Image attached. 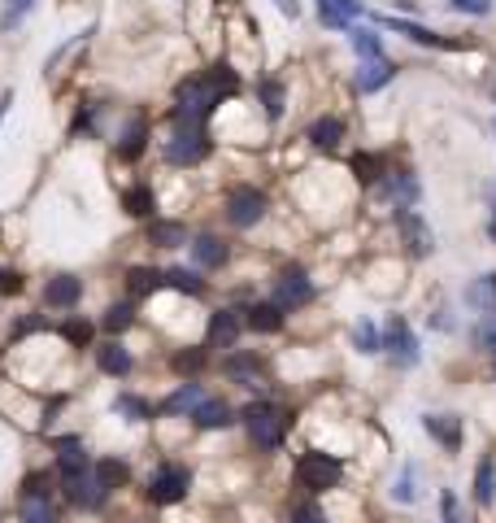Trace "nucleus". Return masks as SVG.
<instances>
[{
	"label": "nucleus",
	"instance_id": "nucleus-37",
	"mask_svg": "<svg viewBox=\"0 0 496 523\" xmlns=\"http://www.w3.org/2000/svg\"><path fill=\"white\" fill-rule=\"evenodd\" d=\"M475 345H479L488 358H496V314H484V318L475 323Z\"/></svg>",
	"mask_w": 496,
	"mask_h": 523
},
{
	"label": "nucleus",
	"instance_id": "nucleus-8",
	"mask_svg": "<svg viewBox=\"0 0 496 523\" xmlns=\"http://www.w3.org/2000/svg\"><path fill=\"white\" fill-rule=\"evenodd\" d=\"M397 227H400V236H405V249L414 258H427L436 249V236H431V227H427V218L418 209H397Z\"/></svg>",
	"mask_w": 496,
	"mask_h": 523
},
{
	"label": "nucleus",
	"instance_id": "nucleus-36",
	"mask_svg": "<svg viewBox=\"0 0 496 523\" xmlns=\"http://www.w3.org/2000/svg\"><path fill=\"white\" fill-rule=\"evenodd\" d=\"M353 175H357L361 183H379V179H384V161L375 153H357L353 157Z\"/></svg>",
	"mask_w": 496,
	"mask_h": 523
},
{
	"label": "nucleus",
	"instance_id": "nucleus-4",
	"mask_svg": "<svg viewBox=\"0 0 496 523\" xmlns=\"http://www.w3.org/2000/svg\"><path fill=\"white\" fill-rule=\"evenodd\" d=\"M205 153H209L205 127H174V136L166 144V161L170 166H197V161H205Z\"/></svg>",
	"mask_w": 496,
	"mask_h": 523
},
{
	"label": "nucleus",
	"instance_id": "nucleus-41",
	"mask_svg": "<svg viewBox=\"0 0 496 523\" xmlns=\"http://www.w3.org/2000/svg\"><path fill=\"white\" fill-rule=\"evenodd\" d=\"M170 366H174V371H183V375H197L200 366H205V349H188V354H174V358H170Z\"/></svg>",
	"mask_w": 496,
	"mask_h": 523
},
{
	"label": "nucleus",
	"instance_id": "nucleus-52",
	"mask_svg": "<svg viewBox=\"0 0 496 523\" xmlns=\"http://www.w3.org/2000/svg\"><path fill=\"white\" fill-rule=\"evenodd\" d=\"M488 236L496 240V209H492V222H488Z\"/></svg>",
	"mask_w": 496,
	"mask_h": 523
},
{
	"label": "nucleus",
	"instance_id": "nucleus-6",
	"mask_svg": "<svg viewBox=\"0 0 496 523\" xmlns=\"http://www.w3.org/2000/svg\"><path fill=\"white\" fill-rule=\"evenodd\" d=\"M384 349L392 354V363L397 366H414L418 363V340H414V332H409V323L392 314L388 323H384Z\"/></svg>",
	"mask_w": 496,
	"mask_h": 523
},
{
	"label": "nucleus",
	"instance_id": "nucleus-9",
	"mask_svg": "<svg viewBox=\"0 0 496 523\" xmlns=\"http://www.w3.org/2000/svg\"><path fill=\"white\" fill-rule=\"evenodd\" d=\"M188 484H192L188 467H161L157 475H152L149 497L157 502V506H174V502H183V497H188Z\"/></svg>",
	"mask_w": 496,
	"mask_h": 523
},
{
	"label": "nucleus",
	"instance_id": "nucleus-21",
	"mask_svg": "<svg viewBox=\"0 0 496 523\" xmlns=\"http://www.w3.org/2000/svg\"><path fill=\"white\" fill-rule=\"evenodd\" d=\"M57 467H61V475H83V471H92L79 441H57Z\"/></svg>",
	"mask_w": 496,
	"mask_h": 523
},
{
	"label": "nucleus",
	"instance_id": "nucleus-48",
	"mask_svg": "<svg viewBox=\"0 0 496 523\" xmlns=\"http://www.w3.org/2000/svg\"><path fill=\"white\" fill-rule=\"evenodd\" d=\"M18 293H22V275L0 270V297H18Z\"/></svg>",
	"mask_w": 496,
	"mask_h": 523
},
{
	"label": "nucleus",
	"instance_id": "nucleus-16",
	"mask_svg": "<svg viewBox=\"0 0 496 523\" xmlns=\"http://www.w3.org/2000/svg\"><path fill=\"white\" fill-rule=\"evenodd\" d=\"M392 79H397V66H392L388 57L366 61V66L357 70V92H379V88H388Z\"/></svg>",
	"mask_w": 496,
	"mask_h": 523
},
{
	"label": "nucleus",
	"instance_id": "nucleus-43",
	"mask_svg": "<svg viewBox=\"0 0 496 523\" xmlns=\"http://www.w3.org/2000/svg\"><path fill=\"white\" fill-rule=\"evenodd\" d=\"M61 336H66L70 345H88V340H92V323H83V318H79V323H66Z\"/></svg>",
	"mask_w": 496,
	"mask_h": 523
},
{
	"label": "nucleus",
	"instance_id": "nucleus-13",
	"mask_svg": "<svg viewBox=\"0 0 496 523\" xmlns=\"http://www.w3.org/2000/svg\"><path fill=\"white\" fill-rule=\"evenodd\" d=\"M379 22H384V27H392L397 35H409V40H414V44H422V49H457V44H448L445 35H436V31H427V27L409 22V18H392V13H388V18H379Z\"/></svg>",
	"mask_w": 496,
	"mask_h": 523
},
{
	"label": "nucleus",
	"instance_id": "nucleus-24",
	"mask_svg": "<svg viewBox=\"0 0 496 523\" xmlns=\"http://www.w3.org/2000/svg\"><path fill=\"white\" fill-rule=\"evenodd\" d=\"M97 366L105 375H127V371H131V354H127L118 340H109V345L97 349Z\"/></svg>",
	"mask_w": 496,
	"mask_h": 523
},
{
	"label": "nucleus",
	"instance_id": "nucleus-32",
	"mask_svg": "<svg viewBox=\"0 0 496 523\" xmlns=\"http://www.w3.org/2000/svg\"><path fill=\"white\" fill-rule=\"evenodd\" d=\"M261 109H266L270 122L283 118V83L279 79H261Z\"/></svg>",
	"mask_w": 496,
	"mask_h": 523
},
{
	"label": "nucleus",
	"instance_id": "nucleus-3",
	"mask_svg": "<svg viewBox=\"0 0 496 523\" xmlns=\"http://www.w3.org/2000/svg\"><path fill=\"white\" fill-rule=\"evenodd\" d=\"M340 475H345V463H340L336 454H322V449L300 454V463H297V484L300 488H309V493H327V488L340 484Z\"/></svg>",
	"mask_w": 496,
	"mask_h": 523
},
{
	"label": "nucleus",
	"instance_id": "nucleus-19",
	"mask_svg": "<svg viewBox=\"0 0 496 523\" xmlns=\"http://www.w3.org/2000/svg\"><path fill=\"white\" fill-rule=\"evenodd\" d=\"M475 502L479 506H496V458L484 454L475 467Z\"/></svg>",
	"mask_w": 496,
	"mask_h": 523
},
{
	"label": "nucleus",
	"instance_id": "nucleus-20",
	"mask_svg": "<svg viewBox=\"0 0 496 523\" xmlns=\"http://www.w3.org/2000/svg\"><path fill=\"white\" fill-rule=\"evenodd\" d=\"M345 140V122L336 118V113H327V118H318L314 127H309V144L314 149H336Z\"/></svg>",
	"mask_w": 496,
	"mask_h": 523
},
{
	"label": "nucleus",
	"instance_id": "nucleus-31",
	"mask_svg": "<svg viewBox=\"0 0 496 523\" xmlns=\"http://www.w3.org/2000/svg\"><path fill=\"white\" fill-rule=\"evenodd\" d=\"M161 279H166V288H179V293H188V297L205 293V284L197 279V270H183V266H170V270H161Z\"/></svg>",
	"mask_w": 496,
	"mask_h": 523
},
{
	"label": "nucleus",
	"instance_id": "nucleus-26",
	"mask_svg": "<svg viewBox=\"0 0 496 523\" xmlns=\"http://www.w3.org/2000/svg\"><path fill=\"white\" fill-rule=\"evenodd\" d=\"M200 402H205V388H200V384H183L179 393H170V397L161 402V410H166V415H183V410H197Z\"/></svg>",
	"mask_w": 496,
	"mask_h": 523
},
{
	"label": "nucleus",
	"instance_id": "nucleus-46",
	"mask_svg": "<svg viewBox=\"0 0 496 523\" xmlns=\"http://www.w3.org/2000/svg\"><path fill=\"white\" fill-rule=\"evenodd\" d=\"M292 523H327V515L318 511V502H300L292 506Z\"/></svg>",
	"mask_w": 496,
	"mask_h": 523
},
{
	"label": "nucleus",
	"instance_id": "nucleus-33",
	"mask_svg": "<svg viewBox=\"0 0 496 523\" xmlns=\"http://www.w3.org/2000/svg\"><path fill=\"white\" fill-rule=\"evenodd\" d=\"M22 523H57V506L49 497H22Z\"/></svg>",
	"mask_w": 496,
	"mask_h": 523
},
{
	"label": "nucleus",
	"instance_id": "nucleus-40",
	"mask_svg": "<svg viewBox=\"0 0 496 523\" xmlns=\"http://www.w3.org/2000/svg\"><path fill=\"white\" fill-rule=\"evenodd\" d=\"M131 323H136V306L131 301H122V306H113L105 314V332H127Z\"/></svg>",
	"mask_w": 496,
	"mask_h": 523
},
{
	"label": "nucleus",
	"instance_id": "nucleus-12",
	"mask_svg": "<svg viewBox=\"0 0 496 523\" xmlns=\"http://www.w3.org/2000/svg\"><path fill=\"white\" fill-rule=\"evenodd\" d=\"M79 297H83V284L74 275H52L44 284V301L52 310H70V306H79Z\"/></svg>",
	"mask_w": 496,
	"mask_h": 523
},
{
	"label": "nucleus",
	"instance_id": "nucleus-47",
	"mask_svg": "<svg viewBox=\"0 0 496 523\" xmlns=\"http://www.w3.org/2000/svg\"><path fill=\"white\" fill-rule=\"evenodd\" d=\"M318 18H322L327 27H336V31H348V18L340 13V9H331L327 0H318Z\"/></svg>",
	"mask_w": 496,
	"mask_h": 523
},
{
	"label": "nucleus",
	"instance_id": "nucleus-23",
	"mask_svg": "<svg viewBox=\"0 0 496 523\" xmlns=\"http://www.w3.org/2000/svg\"><path fill=\"white\" fill-rule=\"evenodd\" d=\"M127 288H131V297H149L157 288H166V279H161V270H152V266H131V270H127Z\"/></svg>",
	"mask_w": 496,
	"mask_h": 523
},
{
	"label": "nucleus",
	"instance_id": "nucleus-35",
	"mask_svg": "<svg viewBox=\"0 0 496 523\" xmlns=\"http://www.w3.org/2000/svg\"><path fill=\"white\" fill-rule=\"evenodd\" d=\"M257 371H261V363H257L252 354H231V358H227V375H231V379L257 384Z\"/></svg>",
	"mask_w": 496,
	"mask_h": 523
},
{
	"label": "nucleus",
	"instance_id": "nucleus-11",
	"mask_svg": "<svg viewBox=\"0 0 496 523\" xmlns=\"http://www.w3.org/2000/svg\"><path fill=\"white\" fill-rule=\"evenodd\" d=\"M240 327H248V318L240 310H218L213 323H209V332H205V345L209 349H227V345L240 340Z\"/></svg>",
	"mask_w": 496,
	"mask_h": 523
},
{
	"label": "nucleus",
	"instance_id": "nucleus-5",
	"mask_svg": "<svg viewBox=\"0 0 496 523\" xmlns=\"http://www.w3.org/2000/svg\"><path fill=\"white\" fill-rule=\"evenodd\" d=\"M309 297H314V284H309V275H305L300 266L279 270V279H275V297H270L279 310H297V306H309Z\"/></svg>",
	"mask_w": 496,
	"mask_h": 523
},
{
	"label": "nucleus",
	"instance_id": "nucleus-15",
	"mask_svg": "<svg viewBox=\"0 0 496 523\" xmlns=\"http://www.w3.org/2000/svg\"><path fill=\"white\" fill-rule=\"evenodd\" d=\"M384 197H388L397 209H414V201H418V179H414L409 170L384 175Z\"/></svg>",
	"mask_w": 496,
	"mask_h": 523
},
{
	"label": "nucleus",
	"instance_id": "nucleus-27",
	"mask_svg": "<svg viewBox=\"0 0 496 523\" xmlns=\"http://www.w3.org/2000/svg\"><path fill=\"white\" fill-rule=\"evenodd\" d=\"M244 318L252 332H279V327H283V310H279L275 301H261V306L244 310Z\"/></svg>",
	"mask_w": 496,
	"mask_h": 523
},
{
	"label": "nucleus",
	"instance_id": "nucleus-28",
	"mask_svg": "<svg viewBox=\"0 0 496 523\" xmlns=\"http://www.w3.org/2000/svg\"><path fill=\"white\" fill-rule=\"evenodd\" d=\"M183 240H188L183 222H152L149 227V245H157V249H179Z\"/></svg>",
	"mask_w": 496,
	"mask_h": 523
},
{
	"label": "nucleus",
	"instance_id": "nucleus-2",
	"mask_svg": "<svg viewBox=\"0 0 496 523\" xmlns=\"http://www.w3.org/2000/svg\"><path fill=\"white\" fill-rule=\"evenodd\" d=\"M244 432L257 449L275 454V449L283 445V436H288V415H283L275 402H257V406L244 410Z\"/></svg>",
	"mask_w": 496,
	"mask_h": 523
},
{
	"label": "nucleus",
	"instance_id": "nucleus-44",
	"mask_svg": "<svg viewBox=\"0 0 496 523\" xmlns=\"http://www.w3.org/2000/svg\"><path fill=\"white\" fill-rule=\"evenodd\" d=\"M22 497H49V475H44V471L27 475V480H22Z\"/></svg>",
	"mask_w": 496,
	"mask_h": 523
},
{
	"label": "nucleus",
	"instance_id": "nucleus-25",
	"mask_svg": "<svg viewBox=\"0 0 496 523\" xmlns=\"http://www.w3.org/2000/svg\"><path fill=\"white\" fill-rule=\"evenodd\" d=\"M348 44H353V52L361 61H379L384 57V40L375 31H366V27H348Z\"/></svg>",
	"mask_w": 496,
	"mask_h": 523
},
{
	"label": "nucleus",
	"instance_id": "nucleus-29",
	"mask_svg": "<svg viewBox=\"0 0 496 523\" xmlns=\"http://www.w3.org/2000/svg\"><path fill=\"white\" fill-rule=\"evenodd\" d=\"M92 471H97V480L105 484V488H122V484L131 480V467H127L122 458H100Z\"/></svg>",
	"mask_w": 496,
	"mask_h": 523
},
{
	"label": "nucleus",
	"instance_id": "nucleus-38",
	"mask_svg": "<svg viewBox=\"0 0 496 523\" xmlns=\"http://www.w3.org/2000/svg\"><path fill=\"white\" fill-rule=\"evenodd\" d=\"M118 410H122L127 418H136V423H149V418H152L149 402H144V397H131V393H122V397H118Z\"/></svg>",
	"mask_w": 496,
	"mask_h": 523
},
{
	"label": "nucleus",
	"instance_id": "nucleus-50",
	"mask_svg": "<svg viewBox=\"0 0 496 523\" xmlns=\"http://www.w3.org/2000/svg\"><path fill=\"white\" fill-rule=\"evenodd\" d=\"M275 4H279L288 18H300V4H297V0H275Z\"/></svg>",
	"mask_w": 496,
	"mask_h": 523
},
{
	"label": "nucleus",
	"instance_id": "nucleus-22",
	"mask_svg": "<svg viewBox=\"0 0 496 523\" xmlns=\"http://www.w3.org/2000/svg\"><path fill=\"white\" fill-rule=\"evenodd\" d=\"M192 418H197V427H209V432H213V427H227V423H231V406L218 402V397H205L197 410H192Z\"/></svg>",
	"mask_w": 496,
	"mask_h": 523
},
{
	"label": "nucleus",
	"instance_id": "nucleus-42",
	"mask_svg": "<svg viewBox=\"0 0 496 523\" xmlns=\"http://www.w3.org/2000/svg\"><path fill=\"white\" fill-rule=\"evenodd\" d=\"M392 497H397L400 506H409V502L418 497V488H414V467L400 471V480H397V488H392Z\"/></svg>",
	"mask_w": 496,
	"mask_h": 523
},
{
	"label": "nucleus",
	"instance_id": "nucleus-7",
	"mask_svg": "<svg viewBox=\"0 0 496 523\" xmlns=\"http://www.w3.org/2000/svg\"><path fill=\"white\" fill-rule=\"evenodd\" d=\"M266 192H257V188H236L231 197H227V218L236 222V227H257L261 218H266Z\"/></svg>",
	"mask_w": 496,
	"mask_h": 523
},
{
	"label": "nucleus",
	"instance_id": "nucleus-45",
	"mask_svg": "<svg viewBox=\"0 0 496 523\" xmlns=\"http://www.w3.org/2000/svg\"><path fill=\"white\" fill-rule=\"evenodd\" d=\"M457 13H470V18H488L492 13V0H448Z\"/></svg>",
	"mask_w": 496,
	"mask_h": 523
},
{
	"label": "nucleus",
	"instance_id": "nucleus-51",
	"mask_svg": "<svg viewBox=\"0 0 496 523\" xmlns=\"http://www.w3.org/2000/svg\"><path fill=\"white\" fill-rule=\"evenodd\" d=\"M9 101H13V97L4 92V97H0V122H4V113H9Z\"/></svg>",
	"mask_w": 496,
	"mask_h": 523
},
{
	"label": "nucleus",
	"instance_id": "nucleus-14",
	"mask_svg": "<svg viewBox=\"0 0 496 523\" xmlns=\"http://www.w3.org/2000/svg\"><path fill=\"white\" fill-rule=\"evenodd\" d=\"M422 427H427V436L431 441H440L448 454L453 449H461V418L457 415H427L422 418Z\"/></svg>",
	"mask_w": 496,
	"mask_h": 523
},
{
	"label": "nucleus",
	"instance_id": "nucleus-17",
	"mask_svg": "<svg viewBox=\"0 0 496 523\" xmlns=\"http://www.w3.org/2000/svg\"><path fill=\"white\" fill-rule=\"evenodd\" d=\"M192 258H197V266H205V270H218V266H227L231 249H227L218 236H197V240H192Z\"/></svg>",
	"mask_w": 496,
	"mask_h": 523
},
{
	"label": "nucleus",
	"instance_id": "nucleus-10",
	"mask_svg": "<svg viewBox=\"0 0 496 523\" xmlns=\"http://www.w3.org/2000/svg\"><path fill=\"white\" fill-rule=\"evenodd\" d=\"M105 484L97 480V471H83V475H66V497L79 506V511H97L105 502Z\"/></svg>",
	"mask_w": 496,
	"mask_h": 523
},
{
	"label": "nucleus",
	"instance_id": "nucleus-1",
	"mask_svg": "<svg viewBox=\"0 0 496 523\" xmlns=\"http://www.w3.org/2000/svg\"><path fill=\"white\" fill-rule=\"evenodd\" d=\"M236 92H240V74L227 61L200 70L197 79L179 83V92H174V109H170L174 113V127H205L209 113L218 109V101L222 97H236Z\"/></svg>",
	"mask_w": 496,
	"mask_h": 523
},
{
	"label": "nucleus",
	"instance_id": "nucleus-49",
	"mask_svg": "<svg viewBox=\"0 0 496 523\" xmlns=\"http://www.w3.org/2000/svg\"><path fill=\"white\" fill-rule=\"evenodd\" d=\"M327 4H331V9H340V13H345L348 22H353V18L361 13V0H327Z\"/></svg>",
	"mask_w": 496,
	"mask_h": 523
},
{
	"label": "nucleus",
	"instance_id": "nucleus-18",
	"mask_svg": "<svg viewBox=\"0 0 496 523\" xmlns=\"http://www.w3.org/2000/svg\"><path fill=\"white\" fill-rule=\"evenodd\" d=\"M466 306H475L479 314H496V270L479 275V279L466 288Z\"/></svg>",
	"mask_w": 496,
	"mask_h": 523
},
{
	"label": "nucleus",
	"instance_id": "nucleus-39",
	"mask_svg": "<svg viewBox=\"0 0 496 523\" xmlns=\"http://www.w3.org/2000/svg\"><path fill=\"white\" fill-rule=\"evenodd\" d=\"M127 214H131V218H149L152 214V192L144 188V183L127 192Z\"/></svg>",
	"mask_w": 496,
	"mask_h": 523
},
{
	"label": "nucleus",
	"instance_id": "nucleus-30",
	"mask_svg": "<svg viewBox=\"0 0 496 523\" xmlns=\"http://www.w3.org/2000/svg\"><path fill=\"white\" fill-rule=\"evenodd\" d=\"M144 144H149V127H144V118H136V122L122 131V144H118V153L131 161V157L144 153Z\"/></svg>",
	"mask_w": 496,
	"mask_h": 523
},
{
	"label": "nucleus",
	"instance_id": "nucleus-34",
	"mask_svg": "<svg viewBox=\"0 0 496 523\" xmlns=\"http://www.w3.org/2000/svg\"><path fill=\"white\" fill-rule=\"evenodd\" d=\"M353 345H357L361 354H379V349H384V332H379L370 318H361L357 332H353Z\"/></svg>",
	"mask_w": 496,
	"mask_h": 523
}]
</instances>
